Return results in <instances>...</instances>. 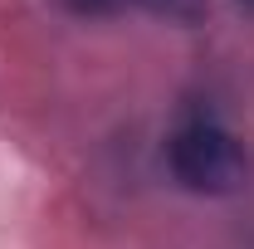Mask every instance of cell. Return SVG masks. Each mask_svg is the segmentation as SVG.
<instances>
[{
  "label": "cell",
  "mask_w": 254,
  "mask_h": 249,
  "mask_svg": "<svg viewBox=\"0 0 254 249\" xmlns=\"http://www.w3.org/2000/svg\"><path fill=\"white\" fill-rule=\"evenodd\" d=\"M166 171L190 195H235L250 186L254 161L215 108H186L166 132Z\"/></svg>",
  "instance_id": "1"
},
{
  "label": "cell",
  "mask_w": 254,
  "mask_h": 249,
  "mask_svg": "<svg viewBox=\"0 0 254 249\" xmlns=\"http://www.w3.org/2000/svg\"><path fill=\"white\" fill-rule=\"evenodd\" d=\"M73 15L83 20H113V15H127V10H142V15H157V20H200L205 0H64Z\"/></svg>",
  "instance_id": "2"
},
{
  "label": "cell",
  "mask_w": 254,
  "mask_h": 249,
  "mask_svg": "<svg viewBox=\"0 0 254 249\" xmlns=\"http://www.w3.org/2000/svg\"><path fill=\"white\" fill-rule=\"evenodd\" d=\"M240 5H250V10H254V0H240Z\"/></svg>",
  "instance_id": "3"
}]
</instances>
